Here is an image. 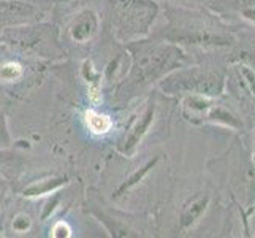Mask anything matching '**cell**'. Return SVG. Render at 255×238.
<instances>
[{"mask_svg":"<svg viewBox=\"0 0 255 238\" xmlns=\"http://www.w3.org/2000/svg\"><path fill=\"white\" fill-rule=\"evenodd\" d=\"M163 24L151 32L152 37L186 49L193 57L222 59L238 41L240 30L228 25L206 6H184L165 2L160 3Z\"/></svg>","mask_w":255,"mask_h":238,"instance_id":"6da1fadb","label":"cell"},{"mask_svg":"<svg viewBox=\"0 0 255 238\" xmlns=\"http://www.w3.org/2000/svg\"><path fill=\"white\" fill-rule=\"evenodd\" d=\"M126 51L130 57L128 70L114 84V99L119 103L136 99L139 94L155 87L176 68L195 62L186 49L152 35L126 43Z\"/></svg>","mask_w":255,"mask_h":238,"instance_id":"7a4b0ae2","label":"cell"},{"mask_svg":"<svg viewBox=\"0 0 255 238\" xmlns=\"http://www.w3.org/2000/svg\"><path fill=\"white\" fill-rule=\"evenodd\" d=\"M219 196L228 199V207L240 210L244 231L249 232V218L255 207V161L244 135L236 134L222 154L208 162Z\"/></svg>","mask_w":255,"mask_h":238,"instance_id":"3957f363","label":"cell"},{"mask_svg":"<svg viewBox=\"0 0 255 238\" xmlns=\"http://www.w3.org/2000/svg\"><path fill=\"white\" fill-rule=\"evenodd\" d=\"M227 65L222 59H200L166 75L157 84L163 95L179 99L182 95L219 97L225 92Z\"/></svg>","mask_w":255,"mask_h":238,"instance_id":"277c9868","label":"cell"},{"mask_svg":"<svg viewBox=\"0 0 255 238\" xmlns=\"http://www.w3.org/2000/svg\"><path fill=\"white\" fill-rule=\"evenodd\" d=\"M102 21L107 22L113 37L121 43L151 35L160 14L159 0H100Z\"/></svg>","mask_w":255,"mask_h":238,"instance_id":"5b68a950","label":"cell"},{"mask_svg":"<svg viewBox=\"0 0 255 238\" xmlns=\"http://www.w3.org/2000/svg\"><path fill=\"white\" fill-rule=\"evenodd\" d=\"M176 100L181 105L182 118L192 126H217L240 135L249 132L241 113L225 94L219 97L182 95Z\"/></svg>","mask_w":255,"mask_h":238,"instance_id":"8992f818","label":"cell"},{"mask_svg":"<svg viewBox=\"0 0 255 238\" xmlns=\"http://www.w3.org/2000/svg\"><path fill=\"white\" fill-rule=\"evenodd\" d=\"M48 29V25H32V22L10 25L0 30V41L40 56L62 54L56 37Z\"/></svg>","mask_w":255,"mask_h":238,"instance_id":"52a82bcc","label":"cell"},{"mask_svg":"<svg viewBox=\"0 0 255 238\" xmlns=\"http://www.w3.org/2000/svg\"><path fill=\"white\" fill-rule=\"evenodd\" d=\"M216 188H201L193 191L192 194L182 200V204L179 205L178 210V219H176V234L178 235H187L195 229L203 218L208 215V211L211 210L216 204Z\"/></svg>","mask_w":255,"mask_h":238,"instance_id":"ba28073f","label":"cell"},{"mask_svg":"<svg viewBox=\"0 0 255 238\" xmlns=\"http://www.w3.org/2000/svg\"><path fill=\"white\" fill-rule=\"evenodd\" d=\"M159 99L155 94L149 95V99L144 102L141 113L135 116L131 121V124L127 130L124 138L121 140L118 146V151L124 154L126 157H133L138 151L139 145L143 143V140L149 135V132L152 130L157 116H159Z\"/></svg>","mask_w":255,"mask_h":238,"instance_id":"9c48e42d","label":"cell"},{"mask_svg":"<svg viewBox=\"0 0 255 238\" xmlns=\"http://www.w3.org/2000/svg\"><path fill=\"white\" fill-rule=\"evenodd\" d=\"M206 8L235 29L255 32V0H208Z\"/></svg>","mask_w":255,"mask_h":238,"instance_id":"30bf717a","label":"cell"},{"mask_svg":"<svg viewBox=\"0 0 255 238\" xmlns=\"http://www.w3.org/2000/svg\"><path fill=\"white\" fill-rule=\"evenodd\" d=\"M102 25V14L92 6L78 10L67 22L65 33L75 45H87L99 35Z\"/></svg>","mask_w":255,"mask_h":238,"instance_id":"8fae6325","label":"cell"},{"mask_svg":"<svg viewBox=\"0 0 255 238\" xmlns=\"http://www.w3.org/2000/svg\"><path fill=\"white\" fill-rule=\"evenodd\" d=\"M43 17V8L24 0H0V21L11 25L35 22Z\"/></svg>","mask_w":255,"mask_h":238,"instance_id":"7c38bea8","label":"cell"},{"mask_svg":"<svg viewBox=\"0 0 255 238\" xmlns=\"http://www.w3.org/2000/svg\"><path fill=\"white\" fill-rule=\"evenodd\" d=\"M65 184H68V178L62 175L48 176V178L32 181L22 189V196L27 199H37L43 196H49V194H56L62 189Z\"/></svg>","mask_w":255,"mask_h":238,"instance_id":"4fadbf2b","label":"cell"},{"mask_svg":"<svg viewBox=\"0 0 255 238\" xmlns=\"http://www.w3.org/2000/svg\"><path fill=\"white\" fill-rule=\"evenodd\" d=\"M81 76L87 84V97L92 105H99L103 100L102 84H103V73L97 70L91 59H86L81 64Z\"/></svg>","mask_w":255,"mask_h":238,"instance_id":"5bb4252c","label":"cell"},{"mask_svg":"<svg viewBox=\"0 0 255 238\" xmlns=\"http://www.w3.org/2000/svg\"><path fill=\"white\" fill-rule=\"evenodd\" d=\"M159 159H160L159 156H154L152 159L146 161V164H143L141 167H138L135 172H131L127 176V178L119 184V188L116 189V192H114V199H119V197L127 196V194L131 189H135L138 184H141L146 176L151 173V170L155 169V165H157V162H159Z\"/></svg>","mask_w":255,"mask_h":238,"instance_id":"9a60e30c","label":"cell"},{"mask_svg":"<svg viewBox=\"0 0 255 238\" xmlns=\"http://www.w3.org/2000/svg\"><path fill=\"white\" fill-rule=\"evenodd\" d=\"M84 122L87 130L94 135H107L113 130V119L107 113L99 111L95 108H89L84 111Z\"/></svg>","mask_w":255,"mask_h":238,"instance_id":"2e32d148","label":"cell"},{"mask_svg":"<svg viewBox=\"0 0 255 238\" xmlns=\"http://www.w3.org/2000/svg\"><path fill=\"white\" fill-rule=\"evenodd\" d=\"M24 67L16 60H5L0 64V81L3 83H16L22 79Z\"/></svg>","mask_w":255,"mask_h":238,"instance_id":"e0dca14e","label":"cell"},{"mask_svg":"<svg viewBox=\"0 0 255 238\" xmlns=\"http://www.w3.org/2000/svg\"><path fill=\"white\" fill-rule=\"evenodd\" d=\"M32 227V218L25 213H17L13 218V223H11V229L16 234H25L29 232Z\"/></svg>","mask_w":255,"mask_h":238,"instance_id":"ac0fdd59","label":"cell"},{"mask_svg":"<svg viewBox=\"0 0 255 238\" xmlns=\"http://www.w3.org/2000/svg\"><path fill=\"white\" fill-rule=\"evenodd\" d=\"M73 231H72V227H70V224L67 223V221H57V223H54V226L51 227V237L52 238H70L73 234H72Z\"/></svg>","mask_w":255,"mask_h":238,"instance_id":"d6986e66","label":"cell"},{"mask_svg":"<svg viewBox=\"0 0 255 238\" xmlns=\"http://www.w3.org/2000/svg\"><path fill=\"white\" fill-rule=\"evenodd\" d=\"M165 2L184 6H208V0H165Z\"/></svg>","mask_w":255,"mask_h":238,"instance_id":"ffe728a7","label":"cell"},{"mask_svg":"<svg viewBox=\"0 0 255 238\" xmlns=\"http://www.w3.org/2000/svg\"><path fill=\"white\" fill-rule=\"evenodd\" d=\"M0 145H8V132L5 127V119L0 113Z\"/></svg>","mask_w":255,"mask_h":238,"instance_id":"44dd1931","label":"cell"},{"mask_svg":"<svg viewBox=\"0 0 255 238\" xmlns=\"http://www.w3.org/2000/svg\"><path fill=\"white\" fill-rule=\"evenodd\" d=\"M24 2H30L33 5H38V6H49L52 3H57V2H64V0H24Z\"/></svg>","mask_w":255,"mask_h":238,"instance_id":"7402d4cb","label":"cell"},{"mask_svg":"<svg viewBox=\"0 0 255 238\" xmlns=\"http://www.w3.org/2000/svg\"><path fill=\"white\" fill-rule=\"evenodd\" d=\"M249 149H251V154L255 161V124L251 127V146H249Z\"/></svg>","mask_w":255,"mask_h":238,"instance_id":"603a6c76","label":"cell"},{"mask_svg":"<svg viewBox=\"0 0 255 238\" xmlns=\"http://www.w3.org/2000/svg\"><path fill=\"white\" fill-rule=\"evenodd\" d=\"M0 210H2V205H0Z\"/></svg>","mask_w":255,"mask_h":238,"instance_id":"cb8c5ba5","label":"cell"},{"mask_svg":"<svg viewBox=\"0 0 255 238\" xmlns=\"http://www.w3.org/2000/svg\"><path fill=\"white\" fill-rule=\"evenodd\" d=\"M254 211H255V207H254Z\"/></svg>","mask_w":255,"mask_h":238,"instance_id":"d4e9b609","label":"cell"},{"mask_svg":"<svg viewBox=\"0 0 255 238\" xmlns=\"http://www.w3.org/2000/svg\"><path fill=\"white\" fill-rule=\"evenodd\" d=\"M0 29H2V27H0Z\"/></svg>","mask_w":255,"mask_h":238,"instance_id":"484cf974","label":"cell"}]
</instances>
